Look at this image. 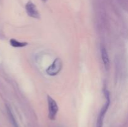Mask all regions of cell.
I'll use <instances>...</instances> for the list:
<instances>
[{"label":"cell","mask_w":128,"mask_h":127,"mask_svg":"<svg viewBox=\"0 0 128 127\" xmlns=\"http://www.w3.org/2000/svg\"><path fill=\"white\" fill-rule=\"evenodd\" d=\"M104 93L105 97H106V102L104 104V105L103 106V107L102 108L101 112H100V115H99L98 119L97 122V127H102L104 118L105 115H106V113L107 112L108 110L109 107H110V102H111L110 94L109 91L107 90H105L104 91Z\"/></svg>","instance_id":"1"},{"label":"cell","mask_w":128,"mask_h":127,"mask_svg":"<svg viewBox=\"0 0 128 127\" xmlns=\"http://www.w3.org/2000/svg\"><path fill=\"white\" fill-rule=\"evenodd\" d=\"M62 68V62L60 58L55 59L52 64L46 69V73L50 76H55L58 74Z\"/></svg>","instance_id":"2"},{"label":"cell","mask_w":128,"mask_h":127,"mask_svg":"<svg viewBox=\"0 0 128 127\" xmlns=\"http://www.w3.org/2000/svg\"><path fill=\"white\" fill-rule=\"evenodd\" d=\"M48 117L50 119L54 120L56 118L59 108L56 101L50 96H48Z\"/></svg>","instance_id":"3"},{"label":"cell","mask_w":128,"mask_h":127,"mask_svg":"<svg viewBox=\"0 0 128 127\" xmlns=\"http://www.w3.org/2000/svg\"><path fill=\"white\" fill-rule=\"evenodd\" d=\"M25 8H26V11L28 15L30 17L34 19H37L40 18V12L38 10L36 5L32 1H29L26 4Z\"/></svg>","instance_id":"4"},{"label":"cell","mask_w":128,"mask_h":127,"mask_svg":"<svg viewBox=\"0 0 128 127\" xmlns=\"http://www.w3.org/2000/svg\"><path fill=\"white\" fill-rule=\"evenodd\" d=\"M101 57H102V62H103L104 65L106 68V70H108L110 68V57H109L108 53L107 51H106V48L104 46L101 47Z\"/></svg>","instance_id":"5"},{"label":"cell","mask_w":128,"mask_h":127,"mask_svg":"<svg viewBox=\"0 0 128 127\" xmlns=\"http://www.w3.org/2000/svg\"><path fill=\"white\" fill-rule=\"evenodd\" d=\"M10 44L11 46L14 47H26L28 44V42H20V41H17V40L14 39H11L10 40Z\"/></svg>","instance_id":"6"},{"label":"cell","mask_w":128,"mask_h":127,"mask_svg":"<svg viewBox=\"0 0 128 127\" xmlns=\"http://www.w3.org/2000/svg\"><path fill=\"white\" fill-rule=\"evenodd\" d=\"M42 1H44V2H46V1H48V0H42Z\"/></svg>","instance_id":"7"}]
</instances>
